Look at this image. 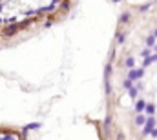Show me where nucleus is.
<instances>
[{
	"label": "nucleus",
	"instance_id": "nucleus-8",
	"mask_svg": "<svg viewBox=\"0 0 157 140\" xmlns=\"http://www.w3.org/2000/svg\"><path fill=\"white\" fill-rule=\"evenodd\" d=\"M124 64H126V68H130V69H133V66H135V60H133V58H132V57H128V58H126V62H124Z\"/></svg>",
	"mask_w": 157,
	"mask_h": 140
},
{
	"label": "nucleus",
	"instance_id": "nucleus-11",
	"mask_svg": "<svg viewBox=\"0 0 157 140\" xmlns=\"http://www.w3.org/2000/svg\"><path fill=\"white\" fill-rule=\"evenodd\" d=\"M128 93H130V97H132V98H135V97H137V87H135V86H133V87H130V89H128Z\"/></svg>",
	"mask_w": 157,
	"mask_h": 140
},
{
	"label": "nucleus",
	"instance_id": "nucleus-10",
	"mask_svg": "<svg viewBox=\"0 0 157 140\" xmlns=\"http://www.w3.org/2000/svg\"><path fill=\"white\" fill-rule=\"evenodd\" d=\"M146 46H148V47H154V46H155V38H154V36H148V38H146Z\"/></svg>",
	"mask_w": 157,
	"mask_h": 140
},
{
	"label": "nucleus",
	"instance_id": "nucleus-9",
	"mask_svg": "<svg viewBox=\"0 0 157 140\" xmlns=\"http://www.w3.org/2000/svg\"><path fill=\"white\" fill-rule=\"evenodd\" d=\"M126 40V33H117V44H124Z\"/></svg>",
	"mask_w": 157,
	"mask_h": 140
},
{
	"label": "nucleus",
	"instance_id": "nucleus-15",
	"mask_svg": "<svg viewBox=\"0 0 157 140\" xmlns=\"http://www.w3.org/2000/svg\"><path fill=\"white\" fill-rule=\"evenodd\" d=\"M148 7H150V4H146V5H141V7H139V9H141V11H146V9H148Z\"/></svg>",
	"mask_w": 157,
	"mask_h": 140
},
{
	"label": "nucleus",
	"instance_id": "nucleus-16",
	"mask_svg": "<svg viewBox=\"0 0 157 140\" xmlns=\"http://www.w3.org/2000/svg\"><path fill=\"white\" fill-rule=\"evenodd\" d=\"M152 36H154V38H157V29H154V35H152Z\"/></svg>",
	"mask_w": 157,
	"mask_h": 140
},
{
	"label": "nucleus",
	"instance_id": "nucleus-2",
	"mask_svg": "<svg viewBox=\"0 0 157 140\" xmlns=\"http://www.w3.org/2000/svg\"><path fill=\"white\" fill-rule=\"evenodd\" d=\"M143 75H144V69H143V68H141V69H130V73H128V80H132V82H133V80H139Z\"/></svg>",
	"mask_w": 157,
	"mask_h": 140
},
{
	"label": "nucleus",
	"instance_id": "nucleus-3",
	"mask_svg": "<svg viewBox=\"0 0 157 140\" xmlns=\"http://www.w3.org/2000/svg\"><path fill=\"white\" fill-rule=\"evenodd\" d=\"M152 62H157V53H155V55H150L148 58H144V62H143V69H144L146 66H150Z\"/></svg>",
	"mask_w": 157,
	"mask_h": 140
},
{
	"label": "nucleus",
	"instance_id": "nucleus-18",
	"mask_svg": "<svg viewBox=\"0 0 157 140\" xmlns=\"http://www.w3.org/2000/svg\"><path fill=\"white\" fill-rule=\"evenodd\" d=\"M113 2H121V0H113Z\"/></svg>",
	"mask_w": 157,
	"mask_h": 140
},
{
	"label": "nucleus",
	"instance_id": "nucleus-13",
	"mask_svg": "<svg viewBox=\"0 0 157 140\" xmlns=\"http://www.w3.org/2000/svg\"><path fill=\"white\" fill-rule=\"evenodd\" d=\"M141 55H143L144 58H148V57H150V49H143V53H141Z\"/></svg>",
	"mask_w": 157,
	"mask_h": 140
},
{
	"label": "nucleus",
	"instance_id": "nucleus-1",
	"mask_svg": "<svg viewBox=\"0 0 157 140\" xmlns=\"http://www.w3.org/2000/svg\"><path fill=\"white\" fill-rule=\"evenodd\" d=\"M154 126H155V118H154V116H148V118H146V124H144V127H143V135H150L152 129H154Z\"/></svg>",
	"mask_w": 157,
	"mask_h": 140
},
{
	"label": "nucleus",
	"instance_id": "nucleus-17",
	"mask_svg": "<svg viewBox=\"0 0 157 140\" xmlns=\"http://www.w3.org/2000/svg\"><path fill=\"white\" fill-rule=\"evenodd\" d=\"M154 49H155V53H157V44H155V46H154Z\"/></svg>",
	"mask_w": 157,
	"mask_h": 140
},
{
	"label": "nucleus",
	"instance_id": "nucleus-6",
	"mask_svg": "<svg viewBox=\"0 0 157 140\" xmlns=\"http://www.w3.org/2000/svg\"><path fill=\"white\" fill-rule=\"evenodd\" d=\"M144 111H146V115H148V116H152V115H154V111H155V105H154V104H146Z\"/></svg>",
	"mask_w": 157,
	"mask_h": 140
},
{
	"label": "nucleus",
	"instance_id": "nucleus-12",
	"mask_svg": "<svg viewBox=\"0 0 157 140\" xmlns=\"http://www.w3.org/2000/svg\"><path fill=\"white\" fill-rule=\"evenodd\" d=\"M124 87H126V89H130V87H133V82L126 78V80H124Z\"/></svg>",
	"mask_w": 157,
	"mask_h": 140
},
{
	"label": "nucleus",
	"instance_id": "nucleus-7",
	"mask_svg": "<svg viewBox=\"0 0 157 140\" xmlns=\"http://www.w3.org/2000/svg\"><path fill=\"white\" fill-rule=\"evenodd\" d=\"M119 22H121V24H126V22H130V13H121V18H119Z\"/></svg>",
	"mask_w": 157,
	"mask_h": 140
},
{
	"label": "nucleus",
	"instance_id": "nucleus-14",
	"mask_svg": "<svg viewBox=\"0 0 157 140\" xmlns=\"http://www.w3.org/2000/svg\"><path fill=\"white\" fill-rule=\"evenodd\" d=\"M150 135H152L154 138H157V127H154V129H152V133H150Z\"/></svg>",
	"mask_w": 157,
	"mask_h": 140
},
{
	"label": "nucleus",
	"instance_id": "nucleus-5",
	"mask_svg": "<svg viewBox=\"0 0 157 140\" xmlns=\"http://www.w3.org/2000/svg\"><path fill=\"white\" fill-rule=\"evenodd\" d=\"M144 107H146V102H144V100H137V104H135L137 113H143V111H144Z\"/></svg>",
	"mask_w": 157,
	"mask_h": 140
},
{
	"label": "nucleus",
	"instance_id": "nucleus-4",
	"mask_svg": "<svg viewBox=\"0 0 157 140\" xmlns=\"http://www.w3.org/2000/svg\"><path fill=\"white\" fill-rule=\"evenodd\" d=\"M146 118H148V116H144L143 113H139V115L135 116V124H137V126H144V124H146Z\"/></svg>",
	"mask_w": 157,
	"mask_h": 140
}]
</instances>
